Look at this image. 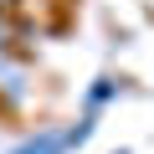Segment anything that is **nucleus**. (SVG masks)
<instances>
[{"mask_svg":"<svg viewBox=\"0 0 154 154\" xmlns=\"http://www.w3.org/2000/svg\"><path fill=\"white\" fill-rule=\"evenodd\" d=\"M93 128H98V118L93 113H82L72 128H36L31 139H21L11 154H67V149H77V144H88L93 139Z\"/></svg>","mask_w":154,"mask_h":154,"instance_id":"f257e3e1","label":"nucleus"},{"mask_svg":"<svg viewBox=\"0 0 154 154\" xmlns=\"http://www.w3.org/2000/svg\"><path fill=\"white\" fill-rule=\"evenodd\" d=\"M0 98H5V103H21L26 98V67L11 62L5 51H0Z\"/></svg>","mask_w":154,"mask_h":154,"instance_id":"f03ea898","label":"nucleus"},{"mask_svg":"<svg viewBox=\"0 0 154 154\" xmlns=\"http://www.w3.org/2000/svg\"><path fill=\"white\" fill-rule=\"evenodd\" d=\"M113 93H118V82H113V77H98V82L88 88V113L98 118V108H103V103H108Z\"/></svg>","mask_w":154,"mask_h":154,"instance_id":"7ed1b4c3","label":"nucleus"},{"mask_svg":"<svg viewBox=\"0 0 154 154\" xmlns=\"http://www.w3.org/2000/svg\"><path fill=\"white\" fill-rule=\"evenodd\" d=\"M113 154H128V149H113Z\"/></svg>","mask_w":154,"mask_h":154,"instance_id":"20e7f679","label":"nucleus"}]
</instances>
